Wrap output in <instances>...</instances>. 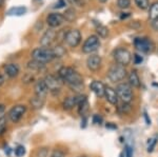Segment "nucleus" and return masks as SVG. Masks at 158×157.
<instances>
[{
  "label": "nucleus",
  "instance_id": "473e14b6",
  "mask_svg": "<svg viewBox=\"0 0 158 157\" xmlns=\"http://www.w3.org/2000/svg\"><path fill=\"white\" fill-rule=\"evenodd\" d=\"M51 157H65V153L63 151L59 150V149H56L52 152Z\"/></svg>",
  "mask_w": 158,
  "mask_h": 157
},
{
  "label": "nucleus",
  "instance_id": "a878e982",
  "mask_svg": "<svg viewBox=\"0 0 158 157\" xmlns=\"http://www.w3.org/2000/svg\"><path fill=\"white\" fill-rule=\"evenodd\" d=\"M43 103H44V99L37 97V96H35L34 98H32V99H31V105H32V107L34 108V109L42 108Z\"/></svg>",
  "mask_w": 158,
  "mask_h": 157
},
{
  "label": "nucleus",
  "instance_id": "2eb2a0df",
  "mask_svg": "<svg viewBox=\"0 0 158 157\" xmlns=\"http://www.w3.org/2000/svg\"><path fill=\"white\" fill-rule=\"evenodd\" d=\"M104 97L109 101L111 105H117L119 100V97L117 95V92L115 89L111 87H106V91H104Z\"/></svg>",
  "mask_w": 158,
  "mask_h": 157
},
{
  "label": "nucleus",
  "instance_id": "393cba45",
  "mask_svg": "<svg viewBox=\"0 0 158 157\" xmlns=\"http://www.w3.org/2000/svg\"><path fill=\"white\" fill-rule=\"evenodd\" d=\"M53 50V53H54V57L56 58H60L62 56H64L65 53H67V51H65L64 48L62 47V45H57V47H55Z\"/></svg>",
  "mask_w": 158,
  "mask_h": 157
},
{
  "label": "nucleus",
  "instance_id": "5701e85b",
  "mask_svg": "<svg viewBox=\"0 0 158 157\" xmlns=\"http://www.w3.org/2000/svg\"><path fill=\"white\" fill-rule=\"evenodd\" d=\"M149 18L152 20L158 19V1L154 2L151 6H150V11H149Z\"/></svg>",
  "mask_w": 158,
  "mask_h": 157
},
{
  "label": "nucleus",
  "instance_id": "f8f14e48",
  "mask_svg": "<svg viewBox=\"0 0 158 157\" xmlns=\"http://www.w3.org/2000/svg\"><path fill=\"white\" fill-rule=\"evenodd\" d=\"M56 37H57L56 31H54L53 29H49L42 35L41 39H40V44L42 48H49L52 44V42L56 39Z\"/></svg>",
  "mask_w": 158,
  "mask_h": 157
},
{
  "label": "nucleus",
  "instance_id": "ea45409f",
  "mask_svg": "<svg viewBox=\"0 0 158 157\" xmlns=\"http://www.w3.org/2000/svg\"><path fill=\"white\" fill-rule=\"evenodd\" d=\"M152 27L155 30L156 32H158V19H155V20H152Z\"/></svg>",
  "mask_w": 158,
  "mask_h": 157
},
{
  "label": "nucleus",
  "instance_id": "8fccbe9b",
  "mask_svg": "<svg viewBox=\"0 0 158 157\" xmlns=\"http://www.w3.org/2000/svg\"><path fill=\"white\" fill-rule=\"evenodd\" d=\"M83 157H85V156H83Z\"/></svg>",
  "mask_w": 158,
  "mask_h": 157
},
{
  "label": "nucleus",
  "instance_id": "7ed1b4c3",
  "mask_svg": "<svg viewBox=\"0 0 158 157\" xmlns=\"http://www.w3.org/2000/svg\"><path fill=\"white\" fill-rule=\"evenodd\" d=\"M127 76H128V72L126 70V67L118 64V63L113 64L108 71V78L112 82L121 81Z\"/></svg>",
  "mask_w": 158,
  "mask_h": 157
},
{
  "label": "nucleus",
  "instance_id": "6e6552de",
  "mask_svg": "<svg viewBox=\"0 0 158 157\" xmlns=\"http://www.w3.org/2000/svg\"><path fill=\"white\" fill-rule=\"evenodd\" d=\"M134 45L139 52L141 53H150L154 50V43L150 38L140 37L134 40Z\"/></svg>",
  "mask_w": 158,
  "mask_h": 157
},
{
  "label": "nucleus",
  "instance_id": "aec40b11",
  "mask_svg": "<svg viewBox=\"0 0 158 157\" xmlns=\"http://www.w3.org/2000/svg\"><path fill=\"white\" fill-rule=\"evenodd\" d=\"M62 107L64 110H72L74 107H77V99L76 96H72V97L65 98L64 101L62 102Z\"/></svg>",
  "mask_w": 158,
  "mask_h": 157
},
{
  "label": "nucleus",
  "instance_id": "4468645a",
  "mask_svg": "<svg viewBox=\"0 0 158 157\" xmlns=\"http://www.w3.org/2000/svg\"><path fill=\"white\" fill-rule=\"evenodd\" d=\"M35 96L39 98H42L44 99L47 97L48 93H49V89H48L47 85H45L44 80L41 79V80H38V81L35 83Z\"/></svg>",
  "mask_w": 158,
  "mask_h": 157
},
{
  "label": "nucleus",
  "instance_id": "de8ad7c7",
  "mask_svg": "<svg viewBox=\"0 0 158 157\" xmlns=\"http://www.w3.org/2000/svg\"><path fill=\"white\" fill-rule=\"evenodd\" d=\"M98 1H100V2H102V3H104V2H106L108 0H98Z\"/></svg>",
  "mask_w": 158,
  "mask_h": 157
},
{
  "label": "nucleus",
  "instance_id": "a19ab883",
  "mask_svg": "<svg viewBox=\"0 0 158 157\" xmlns=\"http://www.w3.org/2000/svg\"><path fill=\"white\" fill-rule=\"evenodd\" d=\"M106 128H108V129H117V126H115V125H112V122L106 123Z\"/></svg>",
  "mask_w": 158,
  "mask_h": 157
},
{
  "label": "nucleus",
  "instance_id": "a211bd4d",
  "mask_svg": "<svg viewBox=\"0 0 158 157\" xmlns=\"http://www.w3.org/2000/svg\"><path fill=\"white\" fill-rule=\"evenodd\" d=\"M128 80H129V85H131L132 88H140V78L138 74H137L136 71H132L131 73L128 75Z\"/></svg>",
  "mask_w": 158,
  "mask_h": 157
},
{
  "label": "nucleus",
  "instance_id": "dca6fc26",
  "mask_svg": "<svg viewBox=\"0 0 158 157\" xmlns=\"http://www.w3.org/2000/svg\"><path fill=\"white\" fill-rule=\"evenodd\" d=\"M90 89L93 91L94 94L97 96V97H103L104 96L106 85L101 81H99V80H94V81H92V83L90 85Z\"/></svg>",
  "mask_w": 158,
  "mask_h": 157
},
{
  "label": "nucleus",
  "instance_id": "37998d69",
  "mask_svg": "<svg viewBox=\"0 0 158 157\" xmlns=\"http://www.w3.org/2000/svg\"><path fill=\"white\" fill-rule=\"evenodd\" d=\"M127 17H130V13H122V15L120 16L121 19H126Z\"/></svg>",
  "mask_w": 158,
  "mask_h": 157
},
{
  "label": "nucleus",
  "instance_id": "ddd939ff",
  "mask_svg": "<svg viewBox=\"0 0 158 157\" xmlns=\"http://www.w3.org/2000/svg\"><path fill=\"white\" fill-rule=\"evenodd\" d=\"M86 67L92 72H96L101 67V57L99 55H91L86 59Z\"/></svg>",
  "mask_w": 158,
  "mask_h": 157
},
{
  "label": "nucleus",
  "instance_id": "0eeeda50",
  "mask_svg": "<svg viewBox=\"0 0 158 157\" xmlns=\"http://www.w3.org/2000/svg\"><path fill=\"white\" fill-rule=\"evenodd\" d=\"M43 80H44L45 85H47V87L51 93L58 94L60 92L61 87H62V80L59 78V76L56 77L54 75H48L45 76V78Z\"/></svg>",
  "mask_w": 158,
  "mask_h": 157
},
{
  "label": "nucleus",
  "instance_id": "49530a36",
  "mask_svg": "<svg viewBox=\"0 0 158 157\" xmlns=\"http://www.w3.org/2000/svg\"><path fill=\"white\" fill-rule=\"evenodd\" d=\"M4 3V0H0V6H2Z\"/></svg>",
  "mask_w": 158,
  "mask_h": 157
},
{
  "label": "nucleus",
  "instance_id": "4be33fe9",
  "mask_svg": "<svg viewBox=\"0 0 158 157\" xmlns=\"http://www.w3.org/2000/svg\"><path fill=\"white\" fill-rule=\"evenodd\" d=\"M45 64H43V63L37 61V60H31V61L27 62V69L31 70V71H36V72H38V71H41L43 68H44Z\"/></svg>",
  "mask_w": 158,
  "mask_h": 157
},
{
  "label": "nucleus",
  "instance_id": "c03bdc74",
  "mask_svg": "<svg viewBox=\"0 0 158 157\" xmlns=\"http://www.w3.org/2000/svg\"><path fill=\"white\" fill-rule=\"evenodd\" d=\"M3 82H4V78H3V76L0 74V87L3 85Z\"/></svg>",
  "mask_w": 158,
  "mask_h": 157
},
{
  "label": "nucleus",
  "instance_id": "39448f33",
  "mask_svg": "<svg viewBox=\"0 0 158 157\" xmlns=\"http://www.w3.org/2000/svg\"><path fill=\"white\" fill-rule=\"evenodd\" d=\"M113 57L115 59L116 63L123 65V67L129 65L132 61V54L130 53L129 50L123 49V48H118V49L114 51Z\"/></svg>",
  "mask_w": 158,
  "mask_h": 157
},
{
  "label": "nucleus",
  "instance_id": "c756f323",
  "mask_svg": "<svg viewBox=\"0 0 158 157\" xmlns=\"http://www.w3.org/2000/svg\"><path fill=\"white\" fill-rule=\"evenodd\" d=\"M25 154V148L23 146H18L15 149V155L17 157H22Z\"/></svg>",
  "mask_w": 158,
  "mask_h": 157
},
{
  "label": "nucleus",
  "instance_id": "bb28decb",
  "mask_svg": "<svg viewBox=\"0 0 158 157\" xmlns=\"http://www.w3.org/2000/svg\"><path fill=\"white\" fill-rule=\"evenodd\" d=\"M89 111V102L88 100L83 101V102H81L80 105H78V112L80 114L81 116H85V113Z\"/></svg>",
  "mask_w": 158,
  "mask_h": 157
},
{
  "label": "nucleus",
  "instance_id": "f03ea898",
  "mask_svg": "<svg viewBox=\"0 0 158 157\" xmlns=\"http://www.w3.org/2000/svg\"><path fill=\"white\" fill-rule=\"evenodd\" d=\"M32 58L45 64V63L52 61L55 57L53 50L50 48H37L32 52Z\"/></svg>",
  "mask_w": 158,
  "mask_h": 157
},
{
  "label": "nucleus",
  "instance_id": "f3484780",
  "mask_svg": "<svg viewBox=\"0 0 158 157\" xmlns=\"http://www.w3.org/2000/svg\"><path fill=\"white\" fill-rule=\"evenodd\" d=\"M4 71H6V75L9 76L10 78H14L19 74L20 69L18 67V64H16V63H9V64H6V67H4Z\"/></svg>",
  "mask_w": 158,
  "mask_h": 157
},
{
  "label": "nucleus",
  "instance_id": "9b49d317",
  "mask_svg": "<svg viewBox=\"0 0 158 157\" xmlns=\"http://www.w3.org/2000/svg\"><path fill=\"white\" fill-rule=\"evenodd\" d=\"M64 21V17L62 14L59 13H51L47 17V23L51 29H55V27H60Z\"/></svg>",
  "mask_w": 158,
  "mask_h": 157
},
{
  "label": "nucleus",
  "instance_id": "c9c22d12",
  "mask_svg": "<svg viewBox=\"0 0 158 157\" xmlns=\"http://www.w3.org/2000/svg\"><path fill=\"white\" fill-rule=\"evenodd\" d=\"M133 58H134V63H135V64H140V63L143 61V58H142L138 54H135Z\"/></svg>",
  "mask_w": 158,
  "mask_h": 157
},
{
  "label": "nucleus",
  "instance_id": "412c9836",
  "mask_svg": "<svg viewBox=\"0 0 158 157\" xmlns=\"http://www.w3.org/2000/svg\"><path fill=\"white\" fill-rule=\"evenodd\" d=\"M96 33H97L98 37L104 39V38H106L109 36V29L106 25H103L101 23H96Z\"/></svg>",
  "mask_w": 158,
  "mask_h": 157
},
{
  "label": "nucleus",
  "instance_id": "2f4dec72",
  "mask_svg": "<svg viewBox=\"0 0 158 157\" xmlns=\"http://www.w3.org/2000/svg\"><path fill=\"white\" fill-rule=\"evenodd\" d=\"M119 110L121 111L122 113H124V114H128L130 111H131V105H129V103H126V102H123L122 105L119 107Z\"/></svg>",
  "mask_w": 158,
  "mask_h": 157
},
{
  "label": "nucleus",
  "instance_id": "cd10ccee",
  "mask_svg": "<svg viewBox=\"0 0 158 157\" xmlns=\"http://www.w3.org/2000/svg\"><path fill=\"white\" fill-rule=\"evenodd\" d=\"M134 1L140 10H147L150 7L149 0H134Z\"/></svg>",
  "mask_w": 158,
  "mask_h": 157
},
{
  "label": "nucleus",
  "instance_id": "7c9ffc66",
  "mask_svg": "<svg viewBox=\"0 0 158 157\" xmlns=\"http://www.w3.org/2000/svg\"><path fill=\"white\" fill-rule=\"evenodd\" d=\"M6 129V117H0V135L4 133Z\"/></svg>",
  "mask_w": 158,
  "mask_h": 157
},
{
  "label": "nucleus",
  "instance_id": "f257e3e1",
  "mask_svg": "<svg viewBox=\"0 0 158 157\" xmlns=\"http://www.w3.org/2000/svg\"><path fill=\"white\" fill-rule=\"evenodd\" d=\"M58 76L62 81L72 89V91L80 92L83 89V79L81 75L70 67H62L58 71Z\"/></svg>",
  "mask_w": 158,
  "mask_h": 157
},
{
  "label": "nucleus",
  "instance_id": "4c0bfd02",
  "mask_svg": "<svg viewBox=\"0 0 158 157\" xmlns=\"http://www.w3.org/2000/svg\"><path fill=\"white\" fill-rule=\"evenodd\" d=\"M129 27H133V29H139V27H140V23H139V21H133L132 23L129 24Z\"/></svg>",
  "mask_w": 158,
  "mask_h": 157
},
{
  "label": "nucleus",
  "instance_id": "e433bc0d",
  "mask_svg": "<svg viewBox=\"0 0 158 157\" xmlns=\"http://www.w3.org/2000/svg\"><path fill=\"white\" fill-rule=\"evenodd\" d=\"M93 122L95 125H100L102 122V117H100L99 115H94L93 116Z\"/></svg>",
  "mask_w": 158,
  "mask_h": 157
},
{
  "label": "nucleus",
  "instance_id": "20e7f679",
  "mask_svg": "<svg viewBox=\"0 0 158 157\" xmlns=\"http://www.w3.org/2000/svg\"><path fill=\"white\" fill-rule=\"evenodd\" d=\"M116 92L117 95H118L119 99L122 100V102L126 103H130L133 99V90H132V87L127 82H121L119 83L116 87Z\"/></svg>",
  "mask_w": 158,
  "mask_h": 157
},
{
  "label": "nucleus",
  "instance_id": "58836bf2",
  "mask_svg": "<svg viewBox=\"0 0 158 157\" xmlns=\"http://www.w3.org/2000/svg\"><path fill=\"white\" fill-rule=\"evenodd\" d=\"M65 6L64 0H58V2L56 3V6L54 7H57V9H60V7H63Z\"/></svg>",
  "mask_w": 158,
  "mask_h": 157
},
{
  "label": "nucleus",
  "instance_id": "72a5a7b5",
  "mask_svg": "<svg viewBox=\"0 0 158 157\" xmlns=\"http://www.w3.org/2000/svg\"><path fill=\"white\" fill-rule=\"evenodd\" d=\"M69 3H71L72 6H85V1L83 0H67Z\"/></svg>",
  "mask_w": 158,
  "mask_h": 157
},
{
  "label": "nucleus",
  "instance_id": "b1692460",
  "mask_svg": "<svg viewBox=\"0 0 158 157\" xmlns=\"http://www.w3.org/2000/svg\"><path fill=\"white\" fill-rule=\"evenodd\" d=\"M63 17H64V20H67L69 22H72L75 20L76 18V12L74 9H68L67 11H65L64 15H63Z\"/></svg>",
  "mask_w": 158,
  "mask_h": 157
},
{
  "label": "nucleus",
  "instance_id": "1a4fd4ad",
  "mask_svg": "<svg viewBox=\"0 0 158 157\" xmlns=\"http://www.w3.org/2000/svg\"><path fill=\"white\" fill-rule=\"evenodd\" d=\"M63 40H64V42L70 48H76V47H78L81 41V34H80V32L76 29L70 30V31H68L64 34Z\"/></svg>",
  "mask_w": 158,
  "mask_h": 157
},
{
  "label": "nucleus",
  "instance_id": "a18cd8bd",
  "mask_svg": "<svg viewBox=\"0 0 158 157\" xmlns=\"http://www.w3.org/2000/svg\"><path fill=\"white\" fill-rule=\"evenodd\" d=\"M4 109H6V108H4V105H1V103H0V113H2V112H3V111H4Z\"/></svg>",
  "mask_w": 158,
  "mask_h": 157
},
{
  "label": "nucleus",
  "instance_id": "9d476101",
  "mask_svg": "<svg viewBox=\"0 0 158 157\" xmlns=\"http://www.w3.org/2000/svg\"><path fill=\"white\" fill-rule=\"evenodd\" d=\"M27 112V107L23 105H14L11 110L9 111V116L10 120L12 122H18V121L21 119L22 116L24 115V113Z\"/></svg>",
  "mask_w": 158,
  "mask_h": 157
},
{
  "label": "nucleus",
  "instance_id": "79ce46f5",
  "mask_svg": "<svg viewBox=\"0 0 158 157\" xmlns=\"http://www.w3.org/2000/svg\"><path fill=\"white\" fill-rule=\"evenodd\" d=\"M144 118H146V121H147V125H151V120L149 119V116H148L147 112H144Z\"/></svg>",
  "mask_w": 158,
  "mask_h": 157
},
{
  "label": "nucleus",
  "instance_id": "09e8293b",
  "mask_svg": "<svg viewBox=\"0 0 158 157\" xmlns=\"http://www.w3.org/2000/svg\"><path fill=\"white\" fill-rule=\"evenodd\" d=\"M120 157H126V155H124V153H121V154H120Z\"/></svg>",
  "mask_w": 158,
  "mask_h": 157
},
{
  "label": "nucleus",
  "instance_id": "f704fd0d",
  "mask_svg": "<svg viewBox=\"0 0 158 157\" xmlns=\"http://www.w3.org/2000/svg\"><path fill=\"white\" fill-rule=\"evenodd\" d=\"M156 143H157V138L150 139L149 146H148V152H152L153 150H154L155 146H156Z\"/></svg>",
  "mask_w": 158,
  "mask_h": 157
},
{
  "label": "nucleus",
  "instance_id": "6ab92c4d",
  "mask_svg": "<svg viewBox=\"0 0 158 157\" xmlns=\"http://www.w3.org/2000/svg\"><path fill=\"white\" fill-rule=\"evenodd\" d=\"M27 13V7L24 6H14L6 12L7 16H22Z\"/></svg>",
  "mask_w": 158,
  "mask_h": 157
},
{
  "label": "nucleus",
  "instance_id": "c85d7f7f",
  "mask_svg": "<svg viewBox=\"0 0 158 157\" xmlns=\"http://www.w3.org/2000/svg\"><path fill=\"white\" fill-rule=\"evenodd\" d=\"M117 6L121 10H127L131 6V0H117Z\"/></svg>",
  "mask_w": 158,
  "mask_h": 157
},
{
  "label": "nucleus",
  "instance_id": "423d86ee",
  "mask_svg": "<svg viewBox=\"0 0 158 157\" xmlns=\"http://www.w3.org/2000/svg\"><path fill=\"white\" fill-rule=\"evenodd\" d=\"M100 48V39L97 35H91L85 39V41L82 44V52L85 54H91V53L96 52Z\"/></svg>",
  "mask_w": 158,
  "mask_h": 157
}]
</instances>
